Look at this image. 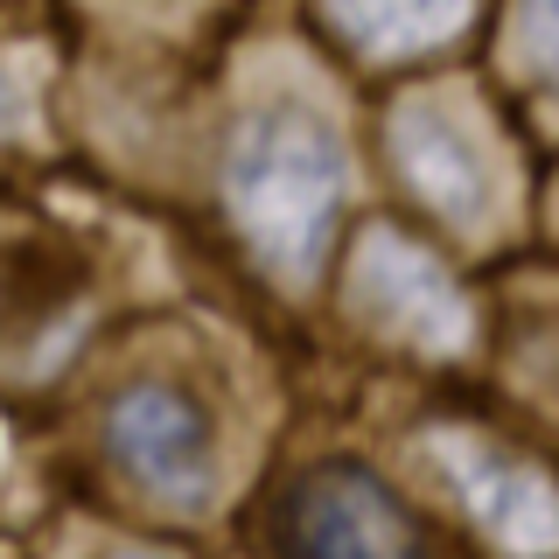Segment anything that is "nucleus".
I'll use <instances>...</instances> for the list:
<instances>
[{
	"label": "nucleus",
	"mask_w": 559,
	"mask_h": 559,
	"mask_svg": "<svg viewBox=\"0 0 559 559\" xmlns=\"http://www.w3.org/2000/svg\"><path fill=\"white\" fill-rule=\"evenodd\" d=\"M343 203V154L314 119L266 112L231 147V210L280 273H314Z\"/></svg>",
	"instance_id": "f257e3e1"
},
{
	"label": "nucleus",
	"mask_w": 559,
	"mask_h": 559,
	"mask_svg": "<svg viewBox=\"0 0 559 559\" xmlns=\"http://www.w3.org/2000/svg\"><path fill=\"white\" fill-rule=\"evenodd\" d=\"M105 441L147 497L175 503V511H203L210 483H217V441H210L197 399L168 392V384H133L105 419Z\"/></svg>",
	"instance_id": "f03ea898"
},
{
	"label": "nucleus",
	"mask_w": 559,
	"mask_h": 559,
	"mask_svg": "<svg viewBox=\"0 0 559 559\" xmlns=\"http://www.w3.org/2000/svg\"><path fill=\"white\" fill-rule=\"evenodd\" d=\"M392 154L419 189V203L448 224H483L497 210V162H489L476 119L454 98H413L392 119Z\"/></svg>",
	"instance_id": "7ed1b4c3"
},
{
	"label": "nucleus",
	"mask_w": 559,
	"mask_h": 559,
	"mask_svg": "<svg viewBox=\"0 0 559 559\" xmlns=\"http://www.w3.org/2000/svg\"><path fill=\"white\" fill-rule=\"evenodd\" d=\"M349 280H357V301L371 308V322L392 329V336H406V343H419V349H454L468 336L462 287H454V280L433 266L413 238L364 231Z\"/></svg>",
	"instance_id": "20e7f679"
},
{
	"label": "nucleus",
	"mask_w": 559,
	"mask_h": 559,
	"mask_svg": "<svg viewBox=\"0 0 559 559\" xmlns=\"http://www.w3.org/2000/svg\"><path fill=\"white\" fill-rule=\"evenodd\" d=\"M441 462L497 546H559V497L538 468L511 462V454H476L468 441L441 448Z\"/></svg>",
	"instance_id": "39448f33"
},
{
	"label": "nucleus",
	"mask_w": 559,
	"mask_h": 559,
	"mask_svg": "<svg viewBox=\"0 0 559 559\" xmlns=\"http://www.w3.org/2000/svg\"><path fill=\"white\" fill-rule=\"evenodd\" d=\"M294 538L314 552H399L406 546V518L371 476L357 468H322L301 497H294Z\"/></svg>",
	"instance_id": "423d86ee"
},
{
	"label": "nucleus",
	"mask_w": 559,
	"mask_h": 559,
	"mask_svg": "<svg viewBox=\"0 0 559 559\" xmlns=\"http://www.w3.org/2000/svg\"><path fill=\"white\" fill-rule=\"evenodd\" d=\"M336 22L371 57H413L468 22V0H336Z\"/></svg>",
	"instance_id": "0eeeda50"
},
{
	"label": "nucleus",
	"mask_w": 559,
	"mask_h": 559,
	"mask_svg": "<svg viewBox=\"0 0 559 559\" xmlns=\"http://www.w3.org/2000/svg\"><path fill=\"white\" fill-rule=\"evenodd\" d=\"M524 49L546 78H559V0H524Z\"/></svg>",
	"instance_id": "6e6552de"
},
{
	"label": "nucleus",
	"mask_w": 559,
	"mask_h": 559,
	"mask_svg": "<svg viewBox=\"0 0 559 559\" xmlns=\"http://www.w3.org/2000/svg\"><path fill=\"white\" fill-rule=\"evenodd\" d=\"M35 112V92H28V70L0 63V133H22Z\"/></svg>",
	"instance_id": "1a4fd4ad"
}]
</instances>
